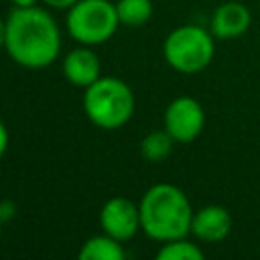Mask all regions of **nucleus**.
<instances>
[{
	"instance_id": "f257e3e1",
	"label": "nucleus",
	"mask_w": 260,
	"mask_h": 260,
	"mask_svg": "<svg viewBox=\"0 0 260 260\" xmlns=\"http://www.w3.org/2000/svg\"><path fill=\"white\" fill-rule=\"evenodd\" d=\"M4 49L24 69H45L61 53V30L41 6H14L6 16Z\"/></svg>"
},
{
	"instance_id": "f03ea898",
	"label": "nucleus",
	"mask_w": 260,
	"mask_h": 260,
	"mask_svg": "<svg viewBox=\"0 0 260 260\" xmlns=\"http://www.w3.org/2000/svg\"><path fill=\"white\" fill-rule=\"evenodd\" d=\"M138 209H140V230L148 238L160 244L191 234L193 209L187 195L177 185L171 183L152 185L142 195Z\"/></svg>"
},
{
	"instance_id": "7ed1b4c3",
	"label": "nucleus",
	"mask_w": 260,
	"mask_h": 260,
	"mask_svg": "<svg viewBox=\"0 0 260 260\" xmlns=\"http://www.w3.org/2000/svg\"><path fill=\"white\" fill-rule=\"evenodd\" d=\"M134 106V93L120 77L102 75L83 89V112L91 124L104 130H116L128 124Z\"/></svg>"
},
{
	"instance_id": "20e7f679",
	"label": "nucleus",
	"mask_w": 260,
	"mask_h": 260,
	"mask_svg": "<svg viewBox=\"0 0 260 260\" xmlns=\"http://www.w3.org/2000/svg\"><path fill=\"white\" fill-rule=\"evenodd\" d=\"M213 53L215 45L211 30L195 24H183L173 28L162 43L165 61L171 65V69L187 75L203 71L211 63Z\"/></svg>"
},
{
	"instance_id": "39448f33",
	"label": "nucleus",
	"mask_w": 260,
	"mask_h": 260,
	"mask_svg": "<svg viewBox=\"0 0 260 260\" xmlns=\"http://www.w3.org/2000/svg\"><path fill=\"white\" fill-rule=\"evenodd\" d=\"M65 26L69 37L79 45H102L110 41L120 26L116 4L110 0H79L67 8Z\"/></svg>"
},
{
	"instance_id": "423d86ee",
	"label": "nucleus",
	"mask_w": 260,
	"mask_h": 260,
	"mask_svg": "<svg viewBox=\"0 0 260 260\" xmlns=\"http://www.w3.org/2000/svg\"><path fill=\"white\" fill-rule=\"evenodd\" d=\"M205 126L203 106L191 95L175 98L162 116V128L175 138V142H193Z\"/></svg>"
},
{
	"instance_id": "0eeeda50",
	"label": "nucleus",
	"mask_w": 260,
	"mask_h": 260,
	"mask_svg": "<svg viewBox=\"0 0 260 260\" xmlns=\"http://www.w3.org/2000/svg\"><path fill=\"white\" fill-rule=\"evenodd\" d=\"M100 225L102 232L126 242L136 236L140 230V209L138 203L126 199V197H112L102 205L100 211Z\"/></svg>"
},
{
	"instance_id": "6e6552de",
	"label": "nucleus",
	"mask_w": 260,
	"mask_h": 260,
	"mask_svg": "<svg viewBox=\"0 0 260 260\" xmlns=\"http://www.w3.org/2000/svg\"><path fill=\"white\" fill-rule=\"evenodd\" d=\"M63 75L65 79L75 87H89L95 79L102 77V63L95 51H91L87 45H79L77 49H71L63 59Z\"/></svg>"
},
{
	"instance_id": "1a4fd4ad",
	"label": "nucleus",
	"mask_w": 260,
	"mask_h": 260,
	"mask_svg": "<svg viewBox=\"0 0 260 260\" xmlns=\"http://www.w3.org/2000/svg\"><path fill=\"white\" fill-rule=\"evenodd\" d=\"M232 215L221 205H205L193 211L191 219V234L201 242H221L232 232Z\"/></svg>"
},
{
	"instance_id": "9d476101",
	"label": "nucleus",
	"mask_w": 260,
	"mask_h": 260,
	"mask_svg": "<svg viewBox=\"0 0 260 260\" xmlns=\"http://www.w3.org/2000/svg\"><path fill=\"white\" fill-rule=\"evenodd\" d=\"M252 24V14L242 2H223L211 14V35L215 39H238Z\"/></svg>"
},
{
	"instance_id": "9b49d317",
	"label": "nucleus",
	"mask_w": 260,
	"mask_h": 260,
	"mask_svg": "<svg viewBox=\"0 0 260 260\" xmlns=\"http://www.w3.org/2000/svg\"><path fill=\"white\" fill-rule=\"evenodd\" d=\"M77 256H79V260H124L126 252H124L120 240L102 232L100 236L87 238Z\"/></svg>"
},
{
	"instance_id": "f8f14e48",
	"label": "nucleus",
	"mask_w": 260,
	"mask_h": 260,
	"mask_svg": "<svg viewBox=\"0 0 260 260\" xmlns=\"http://www.w3.org/2000/svg\"><path fill=\"white\" fill-rule=\"evenodd\" d=\"M173 144H175V138L165 128L152 130L140 140V156L148 162H160L171 154Z\"/></svg>"
},
{
	"instance_id": "ddd939ff",
	"label": "nucleus",
	"mask_w": 260,
	"mask_h": 260,
	"mask_svg": "<svg viewBox=\"0 0 260 260\" xmlns=\"http://www.w3.org/2000/svg\"><path fill=\"white\" fill-rule=\"evenodd\" d=\"M116 10H118L120 24L140 26L148 22L152 16V2L150 0H118Z\"/></svg>"
},
{
	"instance_id": "4468645a",
	"label": "nucleus",
	"mask_w": 260,
	"mask_h": 260,
	"mask_svg": "<svg viewBox=\"0 0 260 260\" xmlns=\"http://www.w3.org/2000/svg\"><path fill=\"white\" fill-rule=\"evenodd\" d=\"M156 260H203V250L185 238L162 242L156 252Z\"/></svg>"
},
{
	"instance_id": "2eb2a0df",
	"label": "nucleus",
	"mask_w": 260,
	"mask_h": 260,
	"mask_svg": "<svg viewBox=\"0 0 260 260\" xmlns=\"http://www.w3.org/2000/svg\"><path fill=\"white\" fill-rule=\"evenodd\" d=\"M14 211H16V207H14L10 201H2V203H0V221H2V223L8 221V219L14 215Z\"/></svg>"
},
{
	"instance_id": "dca6fc26",
	"label": "nucleus",
	"mask_w": 260,
	"mask_h": 260,
	"mask_svg": "<svg viewBox=\"0 0 260 260\" xmlns=\"http://www.w3.org/2000/svg\"><path fill=\"white\" fill-rule=\"evenodd\" d=\"M41 2H45L49 8H57V10H65V8H71L75 2H79V0H41Z\"/></svg>"
},
{
	"instance_id": "f3484780",
	"label": "nucleus",
	"mask_w": 260,
	"mask_h": 260,
	"mask_svg": "<svg viewBox=\"0 0 260 260\" xmlns=\"http://www.w3.org/2000/svg\"><path fill=\"white\" fill-rule=\"evenodd\" d=\"M6 148H8V130H6V124L0 120V158L4 156Z\"/></svg>"
},
{
	"instance_id": "a211bd4d",
	"label": "nucleus",
	"mask_w": 260,
	"mask_h": 260,
	"mask_svg": "<svg viewBox=\"0 0 260 260\" xmlns=\"http://www.w3.org/2000/svg\"><path fill=\"white\" fill-rule=\"evenodd\" d=\"M4 39H6V20L0 18V47H4Z\"/></svg>"
},
{
	"instance_id": "6ab92c4d",
	"label": "nucleus",
	"mask_w": 260,
	"mask_h": 260,
	"mask_svg": "<svg viewBox=\"0 0 260 260\" xmlns=\"http://www.w3.org/2000/svg\"><path fill=\"white\" fill-rule=\"evenodd\" d=\"M14 6H35L39 0H10Z\"/></svg>"
},
{
	"instance_id": "aec40b11",
	"label": "nucleus",
	"mask_w": 260,
	"mask_h": 260,
	"mask_svg": "<svg viewBox=\"0 0 260 260\" xmlns=\"http://www.w3.org/2000/svg\"><path fill=\"white\" fill-rule=\"evenodd\" d=\"M0 234H2V221H0Z\"/></svg>"
}]
</instances>
